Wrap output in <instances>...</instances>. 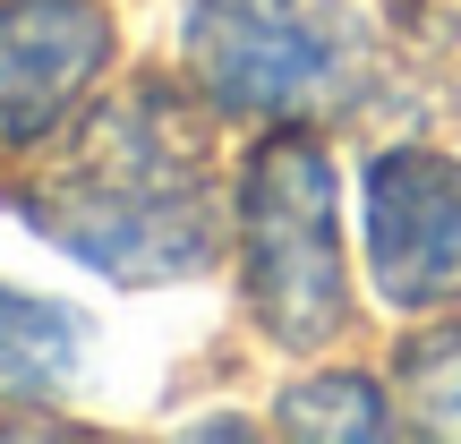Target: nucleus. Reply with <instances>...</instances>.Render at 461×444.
<instances>
[{
    "label": "nucleus",
    "mask_w": 461,
    "mask_h": 444,
    "mask_svg": "<svg viewBox=\"0 0 461 444\" xmlns=\"http://www.w3.org/2000/svg\"><path fill=\"white\" fill-rule=\"evenodd\" d=\"M26 214L86 257L95 274L120 282H171L197 274L222 248L214 188H205V154L188 120L163 95H129L68 146V163L26 197Z\"/></svg>",
    "instance_id": "f257e3e1"
},
{
    "label": "nucleus",
    "mask_w": 461,
    "mask_h": 444,
    "mask_svg": "<svg viewBox=\"0 0 461 444\" xmlns=\"http://www.w3.org/2000/svg\"><path fill=\"white\" fill-rule=\"evenodd\" d=\"M240 265L248 308L274 342H325L342 325V257H333V171L308 129H282L248 154L240 180Z\"/></svg>",
    "instance_id": "f03ea898"
},
{
    "label": "nucleus",
    "mask_w": 461,
    "mask_h": 444,
    "mask_svg": "<svg viewBox=\"0 0 461 444\" xmlns=\"http://www.w3.org/2000/svg\"><path fill=\"white\" fill-rule=\"evenodd\" d=\"M188 68L222 112L299 120L359 77V17L342 0H197Z\"/></svg>",
    "instance_id": "7ed1b4c3"
},
{
    "label": "nucleus",
    "mask_w": 461,
    "mask_h": 444,
    "mask_svg": "<svg viewBox=\"0 0 461 444\" xmlns=\"http://www.w3.org/2000/svg\"><path fill=\"white\" fill-rule=\"evenodd\" d=\"M367 257L393 308H436L461 291V163L402 146L367 171Z\"/></svg>",
    "instance_id": "20e7f679"
},
{
    "label": "nucleus",
    "mask_w": 461,
    "mask_h": 444,
    "mask_svg": "<svg viewBox=\"0 0 461 444\" xmlns=\"http://www.w3.org/2000/svg\"><path fill=\"white\" fill-rule=\"evenodd\" d=\"M103 51H112V26L95 0H9L0 9V137L34 146L86 95Z\"/></svg>",
    "instance_id": "39448f33"
},
{
    "label": "nucleus",
    "mask_w": 461,
    "mask_h": 444,
    "mask_svg": "<svg viewBox=\"0 0 461 444\" xmlns=\"http://www.w3.org/2000/svg\"><path fill=\"white\" fill-rule=\"evenodd\" d=\"M77 359V316L51 308V299H17L0 291V385L34 394V385H60Z\"/></svg>",
    "instance_id": "423d86ee"
},
{
    "label": "nucleus",
    "mask_w": 461,
    "mask_h": 444,
    "mask_svg": "<svg viewBox=\"0 0 461 444\" xmlns=\"http://www.w3.org/2000/svg\"><path fill=\"white\" fill-rule=\"evenodd\" d=\"M282 428H299V436H384L393 411H384V394L367 376H316L299 394H282Z\"/></svg>",
    "instance_id": "0eeeda50"
},
{
    "label": "nucleus",
    "mask_w": 461,
    "mask_h": 444,
    "mask_svg": "<svg viewBox=\"0 0 461 444\" xmlns=\"http://www.w3.org/2000/svg\"><path fill=\"white\" fill-rule=\"evenodd\" d=\"M402 402L428 436H461V325L402 350Z\"/></svg>",
    "instance_id": "6e6552de"
}]
</instances>
